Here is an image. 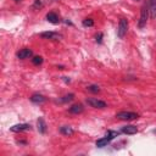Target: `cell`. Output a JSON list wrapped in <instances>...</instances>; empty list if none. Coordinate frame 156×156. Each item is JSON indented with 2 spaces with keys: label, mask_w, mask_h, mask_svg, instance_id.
I'll list each match as a JSON object with an SVG mask.
<instances>
[{
  "label": "cell",
  "mask_w": 156,
  "mask_h": 156,
  "mask_svg": "<svg viewBox=\"0 0 156 156\" xmlns=\"http://www.w3.org/2000/svg\"><path fill=\"white\" fill-rule=\"evenodd\" d=\"M118 135V133L117 132H115V130H108L107 133H106V135L104 136V138H101V139H99V140H96V146L98 147H104V146H106L112 139H115V136H117Z\"/></svg>",
  "instance_id": "obj_1"
},
{
  "label": "cell",
  "mask_w": 156,
  "mask_h": 156,
  "mask_svg": "<svg viewBox=\"0 0 156 156\" xmlns=\"http://www.w3.org/2000/svg\"><path fill=\"white\" fill-rule=\"evenodd\" d=\"M127 30H128V22L126 18H121L119 20V23H118V28H117V35L119 39H123L124 35L127 34Z\"/></svg>",
  "instance_id": "obj_2"
},
{
  "label": "cell",
  "mask_w": 156,
  "mask_h": 156,
  "mask_svg": "<svg viewBox=\"0 0 156 156\" xmlns=\"http://www.w3.org/2000/svg\"><path fill=\"white\" fill-rule=\"evenodd\" d=\"M116 117L122 121H133V119H136L139 115L135 112H130V111H121L116 115Z\"/></svg>",
  "instance_id": "obj_3"
},
{
  "label": "cell",
  "mask_w": 156,
  "mask_h": 156,
  "mask_svg": "<svg viewBox=\"0 0 156 156\" xmlns=\"http://www.w3.org/2000/svg\"><path fill=\"white\" fill-rule=\"evenodd\" d=\"M87 104L90 106V107H94V108H105L107 106V104L102 100H99L96 98H88L87 99Z\"/></svg>",
  "instance_id": "obj_4"
},
{
  "label": "cell",
  "mask_w": 156,
  "mask_h": 156,
  "mask_svg": "<svg viewBox=\"0 0 156 156\" xmlns=\"http://www.w3.org/2000/svg\"><path fill=\"white\" fill-rule=\"evenodd\" d=\"M147 16H149V7L146 5H144L140 10V18L138 22L139 28H144V26L146 24V21H147Z\"/></svg>",
  "instance_id": "obj_5"
},
{
  "label": "cell",
  "mask_w": 156,
  "mask_h": 156,
  "mask_svg": "<svg viewBox=\"0 0 156 156\" xmlns=\"http://www.w3.org/2000/svg\"><path fill=\"white\" fill-rule=\"evenodd\" d=\"M32 55H33V52H32V50L28 49V48H24V49H22V50H20V51L17 52V57H18L20 60L28 58V57H30Z\"/></svg>",
  "instance_id": "obj_6"
},
{
  "label": "cell",
  "mask_w": 156,
  "mask_h": 156,
  "mask_svg": "<svg viewBox=\"0 0 156 156\" xmlns=\"http://www.w3.org/2000/svg\"><path fill=\"white\" fill-rule=\"evenodd\" d=\"M28 129H30V124H28V123L15 124L10 128V130H12V132H23V130H28Z\"/></svg>",
  "instance_id": "obj_7"
},
{
  "label": "cell",
  "mask_w": 156,
  "mask_h": 156,
  "mask_svg": "<svg viewBox=\"0 0 156 156\" xmlns=\"http://www.w3.org/2000/svg\"><path fill=\"white\" fill-rule=\"evenodd\" d=\"M40 37L44 38V39H54V40H56V39L61 38V34H58L56 32H43V33H40Z\"/></svg>",
  "instance_id": "obj_8"
},
{
  "label": "cell",
  "mask_w": 156,
  "mask_h": 156,
  "mask_svg": "<svg viewBox=\"0 0 156 156\" xmlns=\"http://www.w3.org/2000/svg\"><path fill=\"white\" fill-rule=\"evenodd\" d=\"M29 99H30V101L34 102V104H43V102L46 101V98H45L44 95H41V94H33Z\"/></svg>",
  "instance_id": "obj_9"
},
{
  "label": "cell",
  "mask_w": 156,
  "mask_h": 156,
  "mask_svg": "<svg viewBox=\"0 0 156 156\" xmlns=\"http://www.w3.org/2000/svg\"><path fill=\"white\" fill-rule=\"evenodd\" d=\"M83 110H84V107H83V105H82V104H74V105H72V106L68 108V111H69L71 113H73V115L82 113V112H83Z\"/></svg>",
  "instance_id": "obj_10"
},
{
  "label": "cell",
  "mask_w": 156,
  "mask_h": 156,
  "mask_svg": "<svg viewBox=\"0 0 156 156\" xmlns=\"http://www.w3.org/2000/svg\"><path fill=\"white\" fill-rule=\"evenodd\" d=\"M136 132H138V128L135 126L128 124V126L122 127V133H124V134H135Z\"/></svg>",
  "instance_id": "obj_11"
},
{
  "label": "cell",
  "mask_w": 156,
  "mask_h": 156,
  "mask_svg": "<svg viewBox=\"0 0 156 156\" xmlns=\"http://www.w3.org/2000/svg\"><path fill=\"white\" fill-rule=\"evenodd\" d=\"M149 12H150V17L155 18L156 17V0H149Z\"/></svg>",
  "instance_id": "obj_12"
},
{
  "label": "cell",
  "mask_w": 156,
  "mask_h": 156,
  "mask_svg": "<svg viewBox=\"0 0 156 156\" xmlns=\"http://www.w3.org/2000/svg\"><path fill=\"white\" fill-rule=\"evenodd\" d=\"M46 20H48L50 23H52V24H57V23L60 22L58 16H57L55 12H49V13L46 15Z\"/></svg>",
  "instance_id": "obj_13"
},
{
  "label": "cell",
  "mask_w": 156,
  "mask_h": 156,
  "mask_svg": "<svg viewBox=\"0 0 156 156\" xmlns=\"http://www.w3.org/2000/svg\"><path fill=\"white\" fill-rule=\"evenodd\" d=\"M37 123H38V130H39V133L44 134V133L46 132V123H45L44 118H43V117H39Z\"/></svg>",
  "instance_id": "obj_14"
},
{
  "label": "cell",
  "mask_w": 156,
  "mask_h": 156,
  "mask_svg": "<svg viewBox=\"0 0 156 156\" xmlns=\"http://www.w3.org/2000/svg\"><path fill=\"white\" fill-rule=\"evenodd\" d=\"M60 132H61L62 134H65V135H71V134L74 133V130H73L69 126H62V127L60 128Z\"/></svg>",
  "instance_id": "obj_15"
},
{
  "label": "cell",
  "mask_w": 156,
  "mask_h": 156,
  "mask_svg": "<svg viewBox=\"0 0 156 156\" xmlns=\"http://www.w3.org/2000/svg\"><path fill=\"white\" fill-rule=\"evenodd\" d=\"M74 99V94H67L65 96H62L61 99H58L57 101L58 102H68V101H72Z\"/></svg>",
  "instance_id": "obj_16"
},
{
  "label": "cell",
  "mask_w": 156,
  "mask_h": 156,
  "mask_svg": "<svg viewBox=\"0 0 156 156\" xmlns=\"http://www.w3.org/2000/svg\"><path fill=\"white\" fill-rule=\"evenodd\" d=\"M87 89H88L89 91H91V93H99V91H100V88H99V85H95V84L88 85V87H87Z\"/></svg>",
  "instance_id": "obj_17"
},
{
  "label": "cell",
  "mask_w": 156,
  "mask_h": 156,
  "mask_svg": "<svg viewBox=\"0 0 156 156\" xmlns=\"http://www.w3.org/2000/svg\"><path fill=\"white\" fill-rule=\"evenodd\" d=\"M32 62H33V65H41L43 63V57L41 56H34L32 58Z\"/></svg>",
  "instance_id": "obj_18"
},
{
  "label": "cell",
  "mask_w": 156,
  "mask_h": 156,
  "mask_svg": "<svg viewBox=\"0 0 156 156\" xmlns=\"http://www.w3.org/2000/svg\"><path fill=\"white\" fill-rule=\"evenodd\" d=\"M83 26H84V27H93V26H94V21H93L91 18H85V20L83 21Z\"/></svg>",
  "instance_id": "obj_19"
},
{
  "label": "cell",
  "mask_w": 156,
  "mask_h": 156,
  "mask_svg": "<svg viewBox=\"0 0 156 156\" xmlns=\"http://www.w3.org/2000/svg\"><path fill=\"white\" fill-rule=\"evenodd\" d=\"M101 39H102V34L99 33V35H96V41L98 43H101Z\"/></svg>",
  "instance_id": "obj_20"
},
{
  "label": "cell",
  "mask_w": 156,
  "mask_h": 156,
  "mask_svg": "<svg viewBox=\"0 0 156 156\" xmlns=\"http://www.w3.org/2000/svg\"><path fill=\"white\" fill-rule=\"evenodd\" d=\"M35 6H41V2H40V1H39V0H37V1H35V4H34V6H33V7H35Z\"/></svg>",
  "instance_id": "obj_21"
},
{
  "label": "cell",
  "mask_w": 156,
  "mask_h": 156,
  "mask_svg": "<svg viewBox=\"0 0 156 156\" xmlns=\"http://www.w3.org/2000/svg\"><path fill=\"white\" fill-rule=\"evenodd\" d=\"M62 78H63L65 82H69V79H67V77H62Z\"/></svg>",
  "instance_id": "obj_22"
},
{
  "label": "cell",
  "mask_w": 156,
  "mask_h": 156,
  "mask_svg": "<svg viewBox=\"0 0 156 156\" xmlns=\"http://www.w3.org/2000/svg\"><path fill=\"white\" fill-rule=\"evenodd\" d=\"M15 1H20V0H15Z\"/></svg>",
  "instance_id": "obj_23"
},
{
  "label": "cell",
  "mask_w": 156,
  "mask_h": 156,
  "mask_svg": "<svg viewBox=\"0 0 156 156\" xmlns=\"http://www.w3.org/2000/svg\"><path fill=\"white\" fill-rule=\"evenodd\" d=\"M136 1H139V0H136Z\"/></svg>",
  "instance_id": "obj_24"
}]
</instances>
